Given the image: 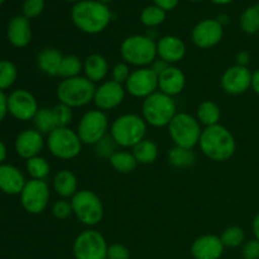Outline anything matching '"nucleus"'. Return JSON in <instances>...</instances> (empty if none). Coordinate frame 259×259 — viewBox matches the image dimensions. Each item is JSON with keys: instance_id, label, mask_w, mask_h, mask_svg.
<instances>
[{"instance_id": "obj_1", "label": "nucleus", "mask_w": 259, "mask_h": 259, "mask_svg": "<svg viewBox=\"0 0 259 259\" xmlns=\"http://www.w3.org/2000/svg\"><path fill=\"white\" fill-rule=\"evenodd\" d=\"M71 19L75 27L86 34L104 32L113 19V13L106 4L96 0H81L73 4Z\"/></svg>"}, {"instance_id": "obj_2", "label": "nucleus", "mask_w": 259, "mask_h": 259, "mask_svg": "<svg viewBox=\"0 0 259 259\" xmlns=\"http://www.w3.org/2000/svg\"><path fill=\"white\" fill-rule=\"evenodd\" d=\"M199 147L211 161L225 162L234 156L237 143L229 129L222 124H217L202 129Z\"/></svg>"}, {"instance_id": "obj_3", "label": "nucleus", "mask_w": 259, "mask_h": 259, "mask_svg": "<svg viewBox=\"0 0 259 259\" xmlns=\"http://www.w3.org/2000/svg\"><path fill=\"white\" fill-rule=\"evenodd\" d=\"M148 124L143 116L138 114H123L113 121L110 126V137L116 146L121 148H133L143 141L147 134Z\"/></svg>"}, {"instance_id": "obj_4", "label": "nucleus", "mask_w": 259, "mask_h": 259, "mask_svg": "<svg viewBox=\"0 0 259 259\" xmlns=\"http://www.w3.org/2000/svg\"><path fill=\"white\" fill-rule=\"evenodd\" d=\"M120 56L129 66L149 67L157 60L156 42L146 34L129 35L121 42Z\"/></svg>"}, {"instance_id": "obj_5", "label": "nucleus", "mask_w": 259, "mask_h": 259, "mask_svg": "<svg viewBox=\"0 0 259 259\" xmlns=\"http://www.w3.org/2000/svg\"><path fill=\"white\" fill-rule=\"evenodd\" d=\"M96 86L85 76L65 78L57 86L58 103L65 104L71 109L83 108L94 100Z\"/></svg>"}, {"instance_id": "obj_6", "label": "nucleus", "mask_w": 259, "mask_h": 259, "mask_svg": "<svg viewBox=\"0 0 259 259\" xmlns=\"http://www.w3.org/2000/svg\"><path fill=\"white\" fill-rule=\"evenodd\" d=\"M177 114V106L174 98L156 91L146 98L142 104V116L148 125L154 128L168 126Z\"/></svg>"}, {"instance_id": "obj_7", "label": "nucleus", "mask_w": 259, "mask_h": 259, "mask_svg": "<svg viewBox=\"0 0 259 259\" xmlns=\"http://www.w3.org/2000/svg\"><path fill=\"white\" fill-rule=\"evenodd\" d=\"M168 134L175 146L192 149L199 146L202 129L196 116L189 113H177L168 124Z\"/></svg>"}, {"instance_id": "obj_8", "label": "nucleus", "mask_w": 259, "mask_h": 259, "mask_svg": "<svg viewBox=\"0 0 259 259\" xmlns=\"http://www.w3.org/2000/svg\"><path fill=\"white\" fill-rule=\"evenodd\" d=\"M70 201L73 215L81 224L89 228L100 224L104 218V205L95 192L90 190H78Z\"/></svg>"}, {"instance_id": "obj_9", "label": "nucleus", "mask_w": 259, "mask_h": 259, "mask_svg": "<svg viewBox=\"0 0 259 259\" xmlns=\"http://www.w3.org/2000/svg\"><path fill=\"white\" fill-rule=\"evenodd\" d=\"M46 146L53 157L63 161L75 159L82 149V142L78 137L77 132L66 128H56L50 133L46 139Z\"/></svg>"}, {"instance_id": "obj_10", "label": "nucleus", "mask_w": 259, "mask_h": 259, "mask_svg": "<svg viewBox=\"0 0 259 259\" xmlns=\"http://www.w3.org/2000/svg\"><path fill=\"white\" fill-rule=\"evenodd\" d=\"M109 244L99 230L89 228L76 237L72 252L75 259H106Z\"/></svg>"}, {"instance_id": "obj_11", "label": "nucleus", "mask_w": 259, "mask_h": 259, "mask_svg": "<svg viewBox=\"0 0 259 259\" xmlns=\"http://www.w3.org/2000/svg\"><path fill=\"white\" fill-rule=\"evenodd\" d=\"M109 119L106 113L95 109L89 110L81 116L77 125V134L82 144L86 146H95L100 139L108 136Z\"/></svg>"}, {"instance_id": "obj_12", "label": "nucleus", "mask_w": 259, "mask_h": 259, "mask_svg": "<svg viewBox=\"0 0 259 259\" xmlns=\"http://www.w3.org/2000/svg\"><path fill=\"white\" fill-rule=\"evenodd\" d=\"M20 204L23 209L32 215L42 214L50 204V186L43 180H32L27 181L24 189L19 195Z\"/></svg>"}, {"instance_id": "obj_13", "label": "nucleus", "mask_w": 259, "mask_h": 259, "mask_svg": "<svg viewBox=\"0 0 259 259\" xmlns=\"http://www.w3.org/2000/svg\"><path fill=\"white\" fill-rule=\"evenodd\" d=\"M124 88L131 96L144 100L158 91V76L151 67L136 68L132 71Z\"/></svg>"}, {"instance_id": "obj_14", "label": "nucleus", "mask_w": 259, "mask_h": 259, "mask_svg": "<svg viewBox=\"0 0 259 259\" xmlns=\"http://www.w3.org/2000/svg\"><path fill=\"white\" fill-rule=\"evenodd\" d=\"M38 110V101L30 91L17 89L8 95V113L17 120H33Z\"/></svg>"}, {"instance_id": "obj_15", "label": "nucleus", "mask_w": 259, "mask_h": 259, "mask_svg": "<svg viewBox=\"0 0 259 259\" xmlns=\"http://www.w3.org/2000/svg\"><path fill=\"white\" fill-rule=\"evenodd\" d=\"M224 27L217 19H204L197 23L191 32V40L197 48L209 50L222 42Z\"/></svg>"}, {"instance_id": "obj_16", "label": "nucleus", "mask_w": 259, "mask_h": 259, "mask_svg": "<svg viewBox=\"0 0 259 259\" xmlns=\"http://www.w3.org/2000/svg\"><path fill=\"white\" fill-rule=\"evenodd\" d=\"M125 94L126 91L124 85H120L113 80L104 81L100 85L96 86L93 101L96 109L105 113V111L118 108L125 99Z\"/></svg>"}, {"instance_id": "obj_17", "label": "nucleus", "mask_w": 259, "mask_h": 259, "mask_svg": "<svg viewBox=\"0 0 259 259\" xmlns=\"http://www.w3.org/2000/svg\"><path fill=\"white\" fill-rule=\"evenodd\" d=\"M252 76L248 67L234 65L225 70L220 83L223 90L229 95H240L252 88Z\"/></svg>"}, {"instance_id": "obj_18", "label": "nucleus", "mask_w": 259, "mask_h": 259, "mask_svg": "<svg viewBox=\"0 0 259 259\" xmlns=\"http://www.w3.org/2000/svg\"><path fill=\"white\" fill-rule=\"evenodd\" d=\"M45 137L37 129H25L20 132L15 138L14 149L20 158L27 161L33 157L39 156L42 149L45 148Z\"/></svg>"}, {"instance_id": "obj_19", "label": "nucleus", "mask_w": 259, "mask_h": 259, "mask_svg": "<svg viewBox=\"0 0 259 259\" xmlns=\"http://www.w3.org/2000/svg\"><path fill=\"white\" fill-rule=\"evenodd\" d=\"M157 57L166 61L168 65H175L184 60L186 55V46L177 35H163L156 42Z\"/></svg>"}, {"instance_id": "obj_20", "label": "nucleus", "mask_w": 259, "mask_h": 259, "mask_svg": "<svg viewBox=\"0 0 259 259\" xmlns=\"http://www.w3.org/2000/svg\"><path fill=\"white\" fill-rule=\"evenodd\" d=\"M224 249L220 237L206 234L195 239L191 245V255L194 259H220L224 254Z\"/></svg>"}, {"instance_id": "obj_21", "label": "nucleus", "mask_w": 259, "mask_h": 259, "mask_svg": "<svg viewBox=\"0 0 259 259\" xmlns=\"http://www.w3.org/2000/svg\"><path fill=\"white\" fill-rule=\"evenodd\" d=\"M7 37L10 45L15 48H24L33 37L32 25L24 15H15L10 19L7 29Z\"/></svg>"}, {"instance_id": "obj_22", "label": "nucleus", "mask_w": 259, "mask_h": 259, "mask_svg": "<svg viewBox=\"0 0 259 259\" xmlns=\"http://www.w3.org/2000/svg\"><path fill=\"white\" fill-rule=\"evenodd\" d=\"M25 184L27 180L18 167L9 163L0 164V191L10 196L20 195Z\"/></svg>"}, {"instance_id": "obj_23", "label": "nucleus", "mask_w": 259, "mask_h": 259, "mask_svg": "<svg viewBox=\"0 0 259 259\" xmlns=\"http://www.w3.org/2000/svg\"><path fill=\"white\" fill-rule=\"evenodd\" d=\"M185 85H186V76L179 67L174 65H171L161 75H158V91L171 98L181 94Z\"/></svg>"}, {"instance_id": "obj_24", "label": "nucleus", "mask_w": 259, "mask_h": 259, "mask_svg": "<svg viewBox=\"0 0 259 259\" xmlns=\"http://www.w3.org/2000/svg\"><path fill=\"white\" fill-rule=\"evenodd\" d=\"M83 73H85V77L89 78L91 82H104L109 73L108 60L99 53L88 56L83 61Z\"/></svg>"}, {"instance_id": "obj_25", "label": "nucleus", "mask_w": 259, "mask_h": 259, "mask_svg": "<svg viewBox=\"0 0 259 259\" xmlns=\"http://www.w3.org/2000/svg\"><path fill=\"white\" fill-rule=\"evenodd\" d=\"M53 190L61 199H72L78 191V180L70 169H61L53 177Z\"/></svg>"}, {"instance_id": "obj_26", "label": "nucleus", "mask_w": 259, "mask_h": 259, "mask_svg": "<svg viewBox=\"0 0 259 259\" xmlns=\"http://www.w3.org/2000/svg\"><path fill=\"white\" fill-rule=\"evenodd\" d=\"M63 55L56 48H45L39 52L37 57L38 68L45 75L58 76L61 62H62Z\"/></svg>"}, {"instance_id": "obj_27", "label": "nucleus", "mask_w": 259, "mask_h": 259, "mask_svg": "<svg viewBox=\"0 0 259 259\" xmlns=\"http://www.w3.org/2000/svg\"><path fill=\"white\" fill-rule=\"evenodd\" d=\"M196 119L205 128L217 125V124H220L219 121L222 119V110L217 103L211 100H205L197 108Z\"/></svg>"}, {"instance_id": "obj_28", "label": "nucleus", "mask_w": 259, "mask_h": 259, "mask_svg": "<svg viewBox=\"0 0 259 259\" xmlns=\"http://www.w3.org/2000/svg\"><path fill=\"white\" fill-rule=\"evenodd\" d=\"M133 156L141 164H152L158 158V147L151 139L144 138L133 147Z\"/></svg>"}, {"instance_id": "obj_29", "label": "nucleus", "mask_w": 259, "mask_h": 259, "mask_svg": "<svg viewBox=\"0 0 259 259\" xmlns=\"http://www.w3.org/2000/svg\"><path fill=\"white\" fill-rule=\"evenodd\" d=\"M167 159H168V163L175 168H189L194 166L196 162V154L192 149L175 146L168 151Z\"/></svg>"}, {"instance_id": "obj_30", "label": "nucleus", "mask_w": 259, "mask_h": 259, "mask_svg": "<svg viewBox=\"0 0 259 259\" xmlns=\"http://www.w3.org/2000/svg\"><path fill=\"white\" fill-rule=\"evenodd\" d=\"M111 167L115 169L119 174H131L138 166V162H137L136 157L133 156V153L126 151H116L113 156L109 159Z\"/></svg>"}, {"instance_id": "obj_31", "label": "nucleus", "mask_w": 259, "mask_h": 259, "mask_svg": "<svg viewBox=\"0 0 259 259\" xmlns=\"http://www.w3.org/2000/svg\"><path fill=\"white\" fill-rule=\"evenodd\" d=\"M25 169L32 180H43L46 181L51 172V164L45 157L35 156L33 158L27 159L25 162Z\"/></svg>"}, {"instance_id": "obj_32", "label": "nucleus", "mask_w": 259, "mask_h": 259, "mask_svg": "<svg viewBox=\"0 0 259 259\" xmlns=\"http://www.w3.org/2000/svg\"><path fill=\"white\" fill-rule=\"evenodd\" d=\"M33 124H34V129H37L43 136L45 134L48 136L50 133H52L57 128L52 108H39L33 119Z\"/></svg>"}, {"instance_id": "obj_33", "label": "nucleus", "mask_w": 259, "mask_h": 259, "mask_svg": "<svg viewBox=\"0 0 259 259\" xmlns=\"http://www.w3.org/2000/svg\"><path fill=\"white\" fill-rule=\"evenodd\" d=\"M239 25L242 30L247 34H257L259 33V8L258 5L247 8L239 18Z\"/></svg>"}, {"instance_id": "obj_34", "label": "nucleus", "mask_w": 259, "mask_h": 259, "mask_svg": "<svg viewBox=\"0 0 259 259\" xmlns=\"http://www.w3.org/2000/svg\"><path fill=\"white\" fill-rule=\"evenodd\" d=\"M81 71H83V62H81V60L77 56H63L62 62H61L60 66V71H58V76L62 77V80L81 76Z\"/></svg>"}, {"instance_id": "obj_35", "label": "nucleus", "mask_w": 259, "mask_h": 259, "mask_svg": "<svg viewBox=\"0 0 259 259\" xmlns=\"http://www.w3.org/2000/svg\"><path fill=\"white\" fill-rule=\"evenodd\" d=\"M166 13L157 5L152 4L144 8L141 13L142 24L147 28H157L166 20Z\"/></svg>"}, {"instance_id": "obj_36", "label": "nucleus", "mask_w": 259, "mask_h": 259, "mask_svg": "<svg viewBox=\"0 0 259 259\" xmlns=\"http://www.w3.org/2000/svg\"><path fill=\"white\" fill-rule=\"evenodd\" d=\"M18 77V68L9 60H0V90L5 91L12 88Z\"/></svg>"}, {"instance_id": "obj_37", "label": "nucleus", "mask_w": 259, "mask_h": 259, "mask_svg": "<svg viewBox=\"0 0 259 259\" xmlns=\"http://www.w3.org/2000/svg\"><path fill=\"white\" fill-rule=\"evenodd\" d=\"M225 248H238L244 244L245 233L240 227H229L220 235Z\"/></svg>"}, {"instance_id": "obj_38", "label": "nucleus", "mask_w": 259, "mask_h": 259, "mask_svg": "<svg viewBox=\"0 0 259 259\" xmlns=\"http://www.w3.org/2000/svg\"><path fill=\"white\" fill-rule=\"evenodd\" d=\"M53 115H55L56 124H57V128H66L71 124L73 119V113L72 109L70 106L65 105V104L58 103L57 105L52 108Z\"/></svg>"}, {"instance_id": "obj_39", "label": "nucleus", "mask_w": 259, "mask_h": 259, "mask_svg": "<svg viewBox=\"0 0 259 259\" xmlns=\"http://www.w3.org/2000/svg\"><path fill=\"white\" fill-rule=\"evenodd\" d=\"M116 147L118 146L114 142V139L110 136H105L94 146V148H95L96 156L110 159V157L116 152Z\"/></svg>"}, {"instance_id": "obj_40", "label": "nucleus", "mask_w": 259, "mask_h": 259, "mask_svg": "<svg viewBox=\"0 0 259 259\" xmlns=\"http://www.w3.org/2000/svg\"><path fill=\"white\" fill-rule=\"evenodd\" d=\"M45 10V0H24L22 7V15L28 19L39 17Z\"/></svg>"}, {"instance_id": "obj_41", "label": "nucleus", "mask_w": 259, "mask_h": 259, "mask_svg": "<svg viewBox=\"0 0 259 259\" xmlns=\"http://www.w3.org/2000/svg\"><path fill=\"white\" fill-rule=\"evenodd\" d=\"M52 215L58 220H66L73 214L72 211V205L71 201L67 199H60L52 205Z\"/></svg>"}, {"instance_id": "obj_42", "label": "nucleus", "mask_w": 259, "mask_h": 259, "mask_svg": "<svg viewBox=\"0 0 259 259\" xmlns=\"http://www.w3.org/2000/svg\"><path fill=\"white\" fill-rule=\"evenodd\" d=\"M131 66L125 62H119L111 68V80L115 82L120 83V85H125L128 81L129 76H131Z\"/></svg>"}, {"instance_id": "obj_43", "label": "nucleus", "mask_w": 259, "mask_h": 259, "mask_svg": "<svg viewBox=\"0 0 259 259\" xmlns=\"http://www.w3.org/2000/svg\"><path fill=\"white\" fill-rule=\"evenodd\" d=\"M106 259H131V250L120 243H114L108 248Z\"/></svg>"}, {"instance_id": "obj_44", "label": "nucleus", "mask_w": 259, "mask_h": 259, "mask_svg": "<svg viewBox=\"0 0 259 259\" xmlns=\"http://www.w3.org/2000/svg\"><path fill=\"white\" fill-rule=\"evenodd\" d=\"M243 259H259V240L252 239L242 245Z\"/></svg>"}, {"instance_id": "obj_45", "label": "nucleus", "mask_w": 259, "mask_h": 259, "mask_svg": "<svg viewBox=\"0 0 259 259\" xmlns=\"http://www.w3.org/2000/svg\"><path fill=\"white\" fill-rule=\"evenodd\" d=\"M180 0H153V4L163 9L164 12L174 10L179 5Z\"/></svg>"}, {"instance_id": "obj_46", "label": "nucleus", "mask_w": 259, "mask_h": 259, "mask_svg": "<svg viewBox=\"0 0 259 259\" xmlns=\"http://www.w3.org/2000/svg\"><path fill=\"white\" fill-rule=\"evenodd\" d=\"M235 65L243 66V67H248L250 62V53L248 51H240L235 56Z\"/></svg>"}, {"instance_id": "obj_47", "label": "nucleus", "mask_w": 259, "mask_h": 259, "mask_svg": "<svg viewBox=\"0 0 259 259\" xmlns=\"http://www.w3.org/2000/svg\"><path fill=\"white\" fill-rule=\"evenodd\" d=\"M8 95H5L4 91L0 90V123H3L5 116L8 115Z\"/></svg>"}, {"instance_id": "obj_48", "label": "nucleus", "mask_w": 259, "mask_h": 259, "mask_svg": "<svg viewBox=\"0 0 259 259\" xmlns=\"http://www.w3.org/2000/svg\"><path fill=\"white\" fill-rule=\"evenodd\" d=\"M169 66H171V65H168V63H167L166 61H163V60H161V58L157 57V60L154 61V62L152 63V65L149 66V67H151L152 70H153V72L157 73V76H158V75H161V73L163 72L164 70H167V68H168Z\"/></svg>"}, {"instance_id": "obj_49", "label": "nucleus", "mask_w": 259, "mask_h": 259, "mask_svg": "<svg viewBox=\"0 0 259 259\" xmlns=\"http://www.w3.org/2000/svg\"><path fill=\"white\" fill-rule=\"evenodd\" d=\"M252 89L254 90V93L259 95V68L255 72H253L252 76Z\"/></svg>"}, {"instance_id": "obj_50", "label": "nucleus", "mask_w": 259, "mask_h": 259, "mask_svg": "<svg viewBox=\"0 0 259 259\" xmlns=\"http://www.w3.org/2000/svg\"><path fill=\"white\" fill-rule=\"evenodd\" d=\"M7 154H8V151H7V146L4 144V142L0 139V164L4 163L5 158H7Z\"/></svg>"}, {"instance_id": "obj_51", "label": "nucleus", "mask_w": 259, "mask_h": 259, "mask_svg": "<svg viewBox=\"0 0 259 259\" xmlns=\"http://www.w3.org/2000/svg\"><path fill=\"white\" fill-rule=\"evenodd\" d=\"M146 35L148 38H151L152 40H154V42H157V40L159 39V38H158V30H157V28H148Z\"/></svg>"}, {"instance_id": "obj_52", "label": "nucleus", "mask_w": 259, "mask_h": 259, "mask_svg": "<svg viewBox=\"0 0 259 259\" xmlns=\"http://www.w3.org/2000/svg\"><path fill=\"white\" fill-rule=\"evenodd\" d=\"M252 229H253V233H254L255 239L259 240V214H257V217H255L254 220H253Z\"/></svg>"}, {"instance_id": "obj_53", "label": "nucleus", "mask_w": 259, "mask_h": 259, "mask_svg": "<svg viewBox=\"0 0 259 259\" xmlns=\"http://www.w3.org/2000/svg\"><path fill=\"white\" fill-rule=\"evenodd\" d=\"M217 20L220 23V24L223 25V27H224V25L228 23V20H229V18H228V15L222 14V15H219V17L217 18Z\"/></svg>"}, {"instance_id": "obj_54", "label": "nucleus", "mask_w": 259, "mask_h": 259, "mask_svg": "<svg viewBox=\"0 0 259 259\" xmlns=\"http://www.w3.org/2000/svg\"><path fill=\"white\" fill-rule=\"evenodd\" d=\"M211 3H214V4L217 5H227V4H230V3H233L234 0H210Z\"/></svg>"}, {"instance_id": "obj_55", "label": "nucleus", "mask_w": 259, "mask_h": 259, "mask_svg": "<svg viewBox=\"0 0 259 259\" xmlns=\"http://www.w3.org/2000/svg\"><path fill=\"white\" fill-rule=\"evenodd\" d=\"M96 2H100V3H103V4L108 5L109 3H111V2H113V0H96Z\"/></svg>"}, {"instance_id": "obj_56", "label": "nucleus", "mask_w": 259, "mask_h": 259, "mask_svg": "<svg viewBox=\"0 0 259 259\" xmlns=\"http://www.w3.org/2000/svg\"><path fill=\"white\" fill-rule=\"evenodd\" d=\"M67 2H70V3H73V4H76V3L81 2V0H67Z\"/></svg>"}, {"instance_id": "obj_57", "label": "nucleus", "mask_w": 259, "mask_h": 259, "mask_svg": "<svg viewBox=\"0 0 259 259\" xmlns=\"http://www.w3.org/2000/svg\"><path fill=\"white\" fill-rule=\"evenodd\" d=\"M190 2H192V3H197V2H201V0H190Z\"/></svg>"}, {"instance_id": "obj_58", "label": "nucleus", "mask_w": 259, "mask_h": 259, "mask_svg": "<svg viewBox=\"0 0 259 259\" xmlns=\"http://www.w3.org/2000/svg\"><path fill=\"white\" fill-rule=\"evenodd\" d=\"M4 2H5V0H0V5L4 4Z\"/></svg>"}, {"instance_id": "obj_59", "label": "nucleus", "mask_w": 259, "mask_h": 259, "mask_svg": "<svg viewBox=\"0 0 259 259\" xmlns=\"http://www.w3.org/2000/svg\"><path fill=\"white\" fill-rule=\"evenodd\" d=\"M257 5H258V8H259V3H258V4H257Z\"/></svg>"}]
</instances>
